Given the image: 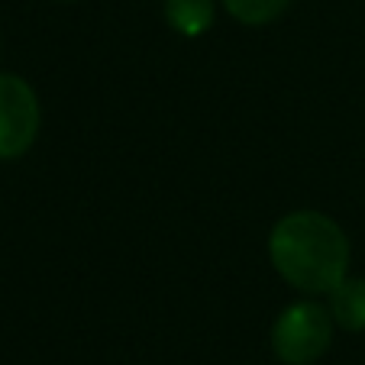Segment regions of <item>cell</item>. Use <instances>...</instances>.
<instances>
[{"instance_id":"cell-1","label":"cell","mask_w":365,"mask_h":365,"mask_svg":"<svg viewBox=\"0 0 365 365\" xmlns=\"http://www.w3.org/2000/svg\"><path fill=\"white\" fill-rule=\"evenodd\" d=\"M349 236L320 210H294L272 227L269 259L301 294H330L349 275Z\"/></svg>"},{"instance_id":"cell-2","label":"cell","mask_w":365,"mask_h":365,"mask_svg":"<svg viewBox=\"0 0 365 365\" xmlns=\"http://www.w3.org/2000/svg\"><path fill=\"white\" fill-rule=\"evenodd\" d=\"M330 307L317 301H297L278 314L272 327V352L284 365H314L333 343Z\"/></svg>"},{"instance_id":"cell-3","label":"cell","mask_w":365,"mask_h":365,"mask_svg":"<svg viewBox=\"0 0 365 365\" xmlns=\"http://www.w3.org/2000/svg\"><path fill=\"white\" fill-rule=\"evenodd\" d=\"M42 110L33 84L20 75L0 71V162H14L33 149Z\"/></svg>"},{"instance_id":"cell-4","label":"cell","mask_w":365,"mask_h":365,"mask_svg":"<svg viewBox=\"0 0 365 365\" xmlns=\"http://www.w3.org/2000/svg\"><path fill=\"white\" fill-rule=\"evenodd\" d=\"M330 314L336 327L346 333H362L365 330V278L346 275L336 288L330 291Z\"/></svg>"},{"instance_id":"cell-5","label":"cell","mask_w":365,"mask_h":365,"mask_svg":"<svg viewBox=\"0 0 365 365\" xmlns=\"http://www.w3.org/2000/svg\"><path fill=\"white\" fill-rule=\"evenodd\" d=\"M217 20L214 0H165V23L185 39H197Z\"/></svg>"},{"instance_id":"cell-6","label":"cell","mask_w":365,"mask_h":365,"mask_svg":"<svg viewBox=\"0 0 365 365\" xmlns=\"http://www.w3.org/2000/svg\"><path fill=\"white\" fill-rule=\"evenodd\" d=\"M220 4L242 26H269L291 7V0H220Z\"/></svg>"},{"instance_id":"cell-7","label":"cell","mask_w":365,"mask_h":365,"mask_svg":"<svg viewBox=\"0 0 365 365\" xmlns=\"http://www.w3.org/2000/svg\"><path fill=\"white\" fill-rule=\"evenodd\" d=\"M62 4H71V0H62Z\"/></svg>"}]
</instances>
